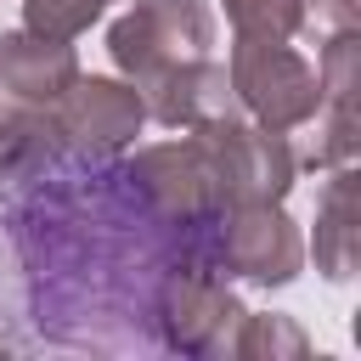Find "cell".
I'll return each mask as SVG.
<instances>
[{
	"label": "cell",
	"mask_w": 361,
	"mask_h": 361,
	"mask_svg": "<svg viewBox=\"0 0 361 361\" xmlns=\"http://www.w3.org/2000/svg\"><path fill=\"white\" fill-rule=\"evenodd\" d=\"M243 39H293L299 0H220Z\"/></svg>",
	"instance_id": "13"
},
{
	"label": "cell",
	"mask_w": 361,
	"mask_h": 361,
	"mask_svg": "<svg viewBox=\"0 0 361 361\" xmlns=\"http://www.w3.org/2000/svg\"><path fill=\"white\" fill-rule=\"evenodd\" d=\"M141 90V107L169 124V130H197V124H214V118H237L243 102L231 90V73L209 56H192V62H169L147 79H135Z\"/></svg>",
	"instance_id": "8"
},
{
	"label": "cell",
	"mask_w": 361,
	"mask_h": 361,
	"mask_svg": "<svg viewBox=\"0 0 361 361\" xmlns=\"http://www.w3.org/2000/svg\"><path fill=\"white\" fill-rule=\"evenodd\" d=\"M231 350H237V355H271V361H276V355H305L310 344H305V333H299L288 316H248V310H243Z\"/></svg>",
	"instance_id": "16"
},
{
	"label": "cell",
	"mask_w": 361,
	"mask_h": 361,
	"mask_svg": "<svg viewBox=\"0 0 361 361\" xmlns=\"http://www.w3.org/2000/svg\"><path fill=\"white\" fill-rule=\"evenodd\" d=\"M0 350H6V344H0Z\"/></svg>",
	"instance_id": "18"
},
{
	"label": "cell",
	"mask_w": 361,
	"mask_h": 361,
	"mask_svg": "<svg viewBox=\"0 0 361 361\" xmlns=\"http://www.w3.org/2000/svg\"><path fill=\"white\" fill-rule=\"evenodd\" d=\"M299 265H305V243H299L293 220L282 214V203H237L220 214V271L226 276L282 288L299 276Z\"/></svg>",
	"instance_id": "6"
},
{
	"label": "cell",
	"mask_w": 361,
	"mask_h": 361,
	"mask_svg": "<svg viewBox=\"0 0 361 361\" xmlns=\"http://www.w3.org/2000/svg\"><path fill=\"white\" fill-rule=\"evenodd\" d=\"M186 135L203 152L214 203H226V209H237V203H282L293 175H299V158H293L288 135L265 130V124H243V113L197 124Z\"/></svg>",
	"instance_id": "2"
},
{
	"label": "cell",
	"mask_w": 361,
	"mask_h": 361,
	"mask_svg": "<svg viewBox=\"0 0 361 361\" xmlns=\"http://www.w3.org/2000/svg\"><path fill=\"white\" fill-rule=\"evenodd\" d=\"M51 113H56L68 147L102 152V158L124 152L141 135V124H147V107H141V90L135 85H124V79H85V73L56 96Z\"/></svg>",
	"instance_id": "7"
},
{
	"label": "cell",
	"mask_w": 361,
	"mask_h": 361,
	"mask_svg": "<svg viewBox=\"0 0 361 361\" xmlns=\"http://www.w3.org/2000/svg\"><path fill=\"white\" fill-rule=\"evenodd\" d=\"M316 271L333 282L355 276V169L338 164L316 209Z\"/></svg>",
	"instance_id": "12"
},
{
	"label": "cell",
	"mask_w": 361,
	"mask_h": 361,
	"mask_svg": "<svg viewBox=\"0 0 361 361\" xmlns=\"http://www.w3.org/2000/svg\"><path fill=\"white\" fill-rule=\"evenodd\" d=\"M322 130H316V147H310V169H338V164H355V102H322Z\"/></svg>",
	"instance_id": "15"
},
{
	"label": "cell",
	"mask_w": 361,
	"mask_h": 361,
	"mask_svg": "<svg viewBox=\"0 0 361 361\" xmlns=\"http://www.w3.org/2000/svg\"><path fill=\"white\" fill-rule=\"evenodd\" d=\"M130 180L141 186V197H147V209L158 214V220H192V214H203V209H226V203H214V186H209V169H203V152H197V141L186 135V141H158V147H141L135 158H130Z\"/></svg>",
	"instance_id": "9"
},
{
	"label": "cell",
	"mask_w": 361,
	"mask_h": 361,
	"mask_svg": "<svg viewBox=\"0 0 361 361\" xmlns=\"http://www.w3.org/2000/svg\"><path fill=\"white\" fill-rule=\"evenodd\" d=\"M243 322V299L214 271H164L152 293V338L180 355H220L231 350Z\"/></svg>",
	"instance_id": "4"
},
{
	"label": "cell",
	"mask_w": 361,
	"mask_h": 361,
	"mask_svg": "<svg viewBox=\"0 0 361 361\" xmlns=\"http://www.w3.org/2000/svg\"><path fill=\"white\" fill-rule=\"evenodd\" d=\"M11 243L34 282V327L73 350H147L152 293L169 271V220L130 164L68 147L45 175L11 186Z\"/></svg>",
	"instance_id": "1"
},
{
	"label": "cell",
	"mask_w": 361,
	"mask_h": 361,
	"mask_svg": "<svg viewBox=\"0 0 361 361\" xmlns=\"http://www.w3.org/2000/svg\"><path fill=\"white\" fill-rule=\"evenodd\" d=\"M62 152H68V135H62L51 107L17 102L11 113H0V180L6 186H23L34 175H45Z\"/></svg>",
	"instance_id": "11"
},
{
	"label": "cell",
	"mask_w": 361,
	"mask_h": 361,
	"mask_svg": "<svg viewBox=\"0 0 361 361\" xmlns=\"http://www.w3.org/2000/svg\"><path fill=\"white\" fill-rule=\"evenodd\" d=\"M102 11L107 0H23V23L45 39H79Z\"/></svg>",
	"instance_id": "14"
},
{
	"label": "cell",
	"mask_w": 361,
	"mask_h": 361,
	"mask_svg": "<svg viewBox=\"0 0 361 361\" xmlns=\"http://www.w3.org/2000/svg\"><path fill=\"white\" fill-rule=\"evenodd\" d=\"M209 45H214V17L203 0H135L107 28V51L130 73V85L169 62L209 56Z\"/></svg>",
	"instance_id": "5"
},
{
	"label": "cell",
	"mask_w": 361,
	"mask_h": 361,
	"mask_svg": "<svg viewBox=\"0 0 361 361\" xmlns=\"http://www.w3.org/2000/svg\"><path fill=\"white\" fill-rule=\"evenodd\" d=\"M226 73H231L243 113H254V124H265V130H293V124L316 118V107H322V79L288 39H243L237 34Z\"/></svg>",
	"instance_id": "3"
},
{
	"label": "cell",
	"mask_w": 361,
	"mask_h": 361,
	"mask_svg": "<svg viewBox=\"0 0 361 361\" xmlns=\"http://www.w3.org/2000/svg\"><path fill=\"white\" fill-rule=\"evenodd\" d=\"M361 23V11H355V0H299V28L293 34H305L316 51L327 45V39H338V34H350Z\"/></svg>",
	"instance_id": "17"
},
{
	"label": "cell",
	"mask_w": 361,
	"mask_h": 361,
	"mask_svg": "<svg viewBox=\"0 0 361 361\" xmlns=\"http://www.w3.org/2000/svg\"><path fill=\"white\" fill-rule=\"evenodd\" d=\"M79 79V56L68 39H45L34 28L0 34V90L28 107H56V96Z\"/></svg>",
	"instance_id": "10"
}]
</instances>
